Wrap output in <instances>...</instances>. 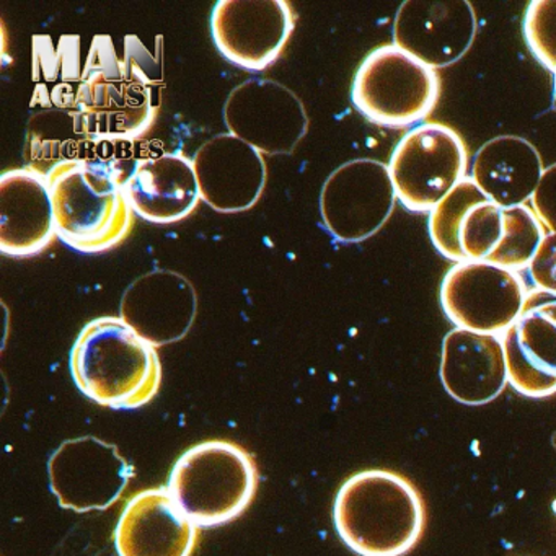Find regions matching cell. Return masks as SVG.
I'll return each instance as SVG.
<instances>
[{"instance_id":"cell-1","label":"cell","mask_w":556,"mask_h":556,"mask_svg":"<svg viewBox=\"0 0 556 556\" xmlns=\"http://www.w3.org/2000/svg\"><path fill=\"white\" fill-rule=\"evenodd\" d=\"M162 66L135 37L123 56L110 37H96L77 90L74 118L89 141H125L144 135L157 118Z\"/></svg>"},{"instance_id":"cell-2","label":"cell","mask_w":556,"mask_h":556,"mask_svg":"<svg viewBox=\"0 0 556 556\" xmlns=\"http://www.w3.org/2000/svg\"><path fill=\"white\" fill-rule=\"evenodd\" d=\"M77 389L112 409H138L159 393L162 364L157 348L119 315L84 325L70 354Z\"/></svg>"},{"instance_id":"cell-3","label":"cell","mask_w":556,"mask_h":556,"mask_svg":"<svg viewBox=\"0 0 556 556\" xmlns=\"http://www.w3.org/2000/svg\"><path fill=\"white\" fill-rule=\"evenodd\" d=\"M333 522L356 555L403 556L425 532V501L415 484L395 471L363 470L338 490Z\"/></svg>"},{"instance_id":"cell-4","label":"cell","mask_w":556,"mask_h":556,"mask_svg":"<svg viewBox=\"0 0 556 556\" xmlns=\"http://www.w3.org/2000/svg\"><path fill=\"white\" fill-rule=\"evenodd\" d=\"M58 239L80 253L115 249L132 227L125 180L106 162L67 159L47 174Z\"/></svg>"},{"instance_id":"cell-5","label":"cell","mask_w":556,"mask_h":556,"mask_svg":"<svg viewBox=\"0 0 556 556\" xmlns=\"http://www.w3.org/2000/svg\"><path fill=\"white\" fill-rule=\"evenodd\" d=\"M258 480V467L249 451L236 442L211 439L180 455L167 490L198 529H214L245 513Z\"/></svg>"},{"instance_id":"cell-6","label":"cell","mask_w":556,"mask_h":556,"mask_svg":"<svg viewBox=\"0 0 556 556\" xmlns=\"http://www.w3.org/2000/svg\"><path fill=\"white\" fill-rule=\"evenodd\" d=\"M438 73L395 45L370 51L354 74L351 100L361 115L386 128H406L439 102Z\"/></svg>"},{"instance_id":"cell-7","label":"cell","mask_w":556,"mask_h":556,"mask_svg":"<svg viewBox=\"0 0 556 556\" xmlns=\"http://www.w3.org/2000/svg\"><path fill=\"white\" fill-rule=\"evenodd\" d=\"M389 170L396 200L413 213H431L467 178V146L448 126L422 123L393 149Z\"/></svg>"},{"instance_id":"cell-8","label":"cell","mask_w":556,"mask_h":556,"mask_svg":"<svg viewBox=\"0 0 556 556\" xmlns=\"http://www.w3.org/2000/svg\"><path fill=\"white\" fill-rule=\"evenodd\" d=\"M396 191L389 165L354 159L334 168L320 191L325 229L343 243L376 236L395 210Z\"/></svg>"},{"instance_id":"cell-9","label":"cell","mask_w":556,"mask_h":556,"mask_svg":"<svg viewBox=\"0 0 556 556\" xmlns=\"http://www.w3.org/2000/svg\"><path fill=\"white\" fill-rule=\"evenodd\" d=\"M439 299L455 327L501 337L522 315L527 289L516 271L491 263L460 262L442 279Z\"/></svg>"},{"instance_id":"cell-10","label":"cell","mask_w":556,"mask_h":556,"mask_svg":"<svg viewBox=\"0 0 556 556\" xmlns=\"http://www.w3.org/2000/svg\"><path fill=\"white\" fill-rule=\"evenodd\" d=\"M132 475L118 447L93 435L63 442L48 462L51 493L61 507L80 514L112 507Z\"/></svg>"},{"instance_id":"cell-11","label":"cell","mask_w":556,"mask_h":556,"mask_svg":"<svg viewBox=\"0 0 556 556\" xmlns=\"http://www.w3.org/2000/svg\"><path fill=\"white\" fill-rule=\"evenodd\" d=\"M223 118L227 132L263 155H291L308 131L302 100L273 79L239 84L227 97Z\"/></svg>"},{"instance_id":"cell-12","label":"cell","mask_w":556,"mask_h":556,"mask_svg":"<svg viewBox=\"0 0 556 556\" xmlns=\"http://www.w3.org/2000/svg\"><path fill=\"white\" fill-rule=\"evenodd\" d=\"M295 27L286 0H219L211 11V37L233 66L263 71L281 56Z\"/></svg>"},{"instance_id":"cell-13","label":"cell","mask_w":556,"mask_h":556,"mask_svg":"<svg viewBox=\"0 0 556 556\" xmlns=\"http://www.w3.org/2000/svg\"><path fill=\"white\" fill-rule=\"evenodd\" d=\"M477 31V12L467 0H408L393 21V45L435 71L458 63Z\"/></svg>"},{"instance_id":"cell-14","label":"cell","mask_w":556,"mask_h":556,"mask_svg":"<svg viewBox=\"0 0 556 556\" xmlns=\"http://www.w3.org/2000/svg\"><path fill=\"white\" fill-rule=\"evenodd\" d=\"M546 236L532 206L503 207L483 200L471 207L460 227L465 262H484L510 271L529 268Z\"/></svg>"},{"instance_id":"cell-15","label":"cell","mask_w":556,"mask_h":556,"mask_svg":"<svg viewBox=\"0 0 556 556\" xmlns=\"http://www.w3.org/2000/svg\"><path fill=\"white\" fill-rule=\"evenodd\" d=\"M201 201L217 213L252 210L266 187L265 157L230 132H220L200 146L193 157Z\"/></svg>"},{"instance_id":"cell-16","label":"cell","mask_w":556,"mask_h":556,"mask_svg":"<svg viewBox=\"0 0 556 556\" xmlns=\"http://www.w3.org/2000/svg\"><path fill=\"white\" fill-rule=\"evenodd\" d=\"M197 311L193 285L170 269H154L136 278L119 304V317L155 348L187 337Z\"/></svg>"},{"instance_id":"cell-17","label":"cell","mask_w":556,"mask_h":556,"mask_svg":"<svg viewBox=\"0 0 556 556\" xmlns=\"http://www.w3.org/2000/svg\"><path fill=\"white\" fill-rule=\"evenodd\" d=\"M53 197L47 174L9 168L0 177V250L11 258L38 255L56 239Z\"/></svg>"},{"instance_id":"cell-18","label":"cell","mask_w":556,"mask_h":556,"mask_svg":"<svg viewBox=\"0 0 556 556\" xmlns=\"http://www.w3.org/2000/svg\"><path fill=\"white\" fill-rule=\"evenodd\" d=\"M197 540L198 527L167 488L136 493L115 530L118 556H191Z\"/></svg>"},{"instance_id":"cell-19","label":"cell","mask_w":556,"mask_h":556,"mask_svg":"<svg viewBox=\"0 0 556 556\" xmlns=\"http://www.w3.org/2000/svg\"><path fill=\"white\" fill-rule=\"evenodd\" d=\"M439 376L445 392L458 403L493 402L509 383L503 338L454 328L442 341Z\"/></svg>"},{"instance_id":"cell-20","label":"cell","mask_w":556,"mask_h":556,"mask_svg":"<svg viewBox=\"0 0 556 556\" xmlns=\"http://www.w3.org/2000/svg\"><path fill=\"white\" fill-rule=\"evenodd\" d=\"M125 191L135 214L152 224L180 223L201 201L193 161L181 152L139 159L125 180Z\"/></svg>"},{"instance_id":"cell-21","label":"cell","mask_w":556,"mask_h":556,"mask_svg":"<svg viewBox=\"0 0 556 556\" xmlns=\"http://www.w3.org/2000/svg\"><path fill=\"white\" fill-rule=\"evenodd\" d=\"M507 377L527 399L556 393V298L526 305L503 334Z\"/></svg>"},{"instance_id":"cell-22","label":"cell","mask_w":556,"mask_h":556,"mask_svg":"<svg viewBox=\"0 0 556 556\" xmlns=\"http://www.w3.org/2000/svg\"><path fill=\"white\" fill-rule=\"evenodd\" d=\"M470 178L497 206H523L532 200L545 165L535 146L504 135L484 142L471 162Z\"/></svg>"},{"instance_id":"cell-23","label":"cell","mask_w":556,"mask_h":556,"mask_svg":"<svg viewBox=\"0 0 556 556\" xmlns=\"http://www.w3.org/2000/svg\"><path fill=\"white\" fill-rule=\"evenodd\" d=\"M486 200L470 177L457 185L434 210L429 213L428 230L435 250L451 262H465L458 243L462 223L471 207Z\"/></svg>"},{"instance_id":"cell-24","label":"cell","mask_w":556,"mask_h":556,"mask_svg":"<svg viewBox=\"0 0 556 556\" xmlns=\"http://www.w3.org/2000/svg\"><path fill=\"white\" fill-rule=\"evenodd\" d=\"M523 37L533 56L556 71V0H533L523 15Z\"/></svg>"},{"instance_id":"cell-25","label":"cell","mask_w":556,"mask_h":556,"mask_svg":"<svg viewBox=\"0 0 556 556\" xmlns=\"http://www.w3.org/2000/svg\"><path fill=\"white\" fill-rule=\"evenodd\" d=\"M533 285L556 298V232H546L529 265Z\"/></svg>"},{"instance_id":"cell-26","label":"cell","mask_w":556,"mask_h":556,"mask_svg":"<svg viewBox=\"0 0 556 556\" xmlns=\"http://www.w3.org/2000/svg\"><path fill=\"white\" fill-rule=\"evenodd\" d=\"M530 203L546 232H556V164L543 170Z\"/></svg>"},{"instance_id":"cell-27","label":"cell","mask_w":556,"mask_h":556,"mask_svg":"<svg viewBox=\"0 0 556 556\" xmlns=\"http://www.w3.org/2000/svg\"><path fill=\"white\" fill-rule=\"evenodd\" d=\"M553 74H555V80H553V87H555V97H556V71Z\"/></svg>"},{"instance_id":"cell-28","label":"cell","mask_w":556,"mask_h":556,"mask_svg":"<svg viewBox=\"0 0 556 556\" xmlns=\"http://www.w3.org/2000/svg\"><path fill=\"white\" fill-rule=\"evenodd\" d=\"M553 510H555V514H556V500L553 501Z\"/></svg>"}]
</instances>
